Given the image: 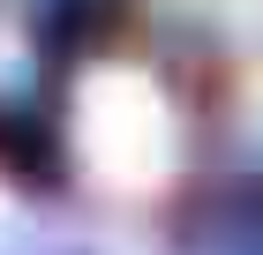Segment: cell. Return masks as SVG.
<instances>
[{"label":"cell","instance_id":"cell-1","mask_svg":"<svg viewBox=\"0 0 263 255\" xmlns=\"http://www.w3.org/2000/svg\"><path fill=\"white\" fill-rule=\"evenodd\" d=\"M83 135H90V158H98L113 180H151L165 165V128L158 105L143 98L136 83H105L90 113H83Z\"/></svg>","mask_w":263,"mask_h":255}]
</instances>
